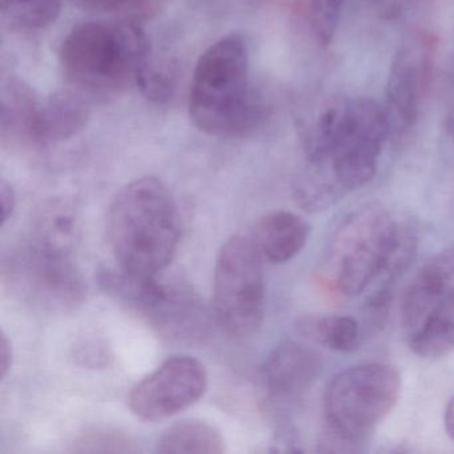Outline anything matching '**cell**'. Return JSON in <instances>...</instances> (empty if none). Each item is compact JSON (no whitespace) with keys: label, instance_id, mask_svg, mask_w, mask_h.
I'll return each instance as SVG.
<instances>
[{"label":"cell","instance_id":"cell-1","mask_svg":"<svg viewBox=\"0 0 454 454\" xmlns=\"http://www.w3.org/2000/svg\"><path fill=\"white\" fill-rule=\"evenodd\" d=\"M417 235L387 207L368 203L345 214L332 231L321 278L339 297L368 292L372 301H387L390 286L417 254Z\"/></svg>","mask_w":454,"mask_h":454},{"label":"cell","instance_id":"cell-2","mask_svg":"<svg viewBox=\"0 0 454 454\" xmlns=\"http://www.w3.org/2000/svg\"><path fill=\"white\" fill-rule=\"evenodd\" d=\"M385 108L366 98L342 99L331 147L323 160L309 163L294 185L297 204L308 214L336 206L376 176L382 145L389 137Z\"/></svg>","mask_w":454,"mask_h":454},{"label":"cell","instance_id":"cell-3","mask_svg":"<svg viewBox=\"0 0 454 454\" xmlns=\"http://www.w3.org/2000/svg\"><path fill=\"white\" fill-rule=\"evenodd\" d=\"M107 233L118 268L129 275H159L174 259L182 233L174 193L156 177L134 180L114 198Z\"/></svg>","mask_w":454,"mask_h":454},{"label":"cell","instance_id":"cell-4","mask_svg":"<svg viewBox=\"0 0 454 454\" xmlns=\"http://www.w3.org/2000/svg\"><path fill=\"white\" fill-rule=\"evenodd\" d=\"M188 111L199 131L236 137L252 131L262 116L252 86L246 38L230 34L204 51L193 73Z\"/></svg>","mask_w":454,"mask_h":454},{"label":"cell","instance_id":"cell-5","mask_svg":"<svg viewBox=\"0 0 454 454\" xmlns=\"http://www.w3.org/2000/svg\"><path fill=\"white\" fill-rule=\"evenodd\" d=\"M150 60L145 30L129 20L82 23L68 33L60 49L68 82L86 97H110L137 84Z\"/></svg>","mask_w":454,"mask_h":454},{"label":"cell","instance_id":"cell-6","mask_svg":"<svg viewBox=\"0 0 454 454\" xmlns=\"http://www.w3.org/2000/svg\"><path fill=\"white\" fill-rule=\"evenodd\" d=\"M99 284L108 296L139 316L166 341L199 345L208 339V310L184 280H161L159 275L135 276L121 268H106L99 272Z\"/></svg>","mask_w":454,"mask_h":454},{"label":"cell","instance_id":"cell-7","mask_svg":"<svg viewBox=\"0 0 454 454\" xmlns=\"http://www.w3.org/2000/svg\"><path fill=\"white\" fill-rule=\"evenodd\" d=\"M400 393L401 374L390 364H360L340 372L324 395L328 441L363 442L393 411Z\"/></svg>","mask_w":454,"mask_h":454},{"label":"cell","instance_id":"cell-8","mask_svg":"<svg viewBox=\"0 0 454 454\" xmlns=\"http://www.w3.org/2000/svg\"><path fill=\"white\" fill-rule=\"evenodd\" d=\"M262 260L252 236H232L217 254L212 309L220 328L231 336H249L262 325L265 312Z\"/></svg>","mask_w":454,"mask_h":454},{"label":"cell","instance_id":"cell-9","mask_svg":"<svg viewBox=\"0 0 454 454\" xmlns=\"http://www.w3.org/2000/svg\"><path fill=\"white\" fill-rule=\"evenodd\" d=\"M2 273L12 294L44 312H73L86 297L74 257L55 256L26 243L4 257Z\"/></svg>","mask_w":454,"mask_h":454},{"label":"cell","instance_id":"cell-10","mask_svg":"<svg viewBox=\"0 0 454 454\" xmlns=\"http://www.w3.org/2000/svg\"><path fill=\"white\" fill-rule=\"evenodd\" d=\"M207 387L208 374L200 361L172 356L132 387L129 409L143 421H161L195 405Z\"/></svg>","mask_w":454,"mask_h":454},{"label":"cell","instance_id":"cell-11","mask_svg":"<svg viewBox=\"0 0 454 454\" xmlns=\"http://www.w3.org/2000/svg\"><path fill=\"white\" fill-rule=\"evenodd\" d=\"M323 369L320 356L300 342L286 341L276 347L260 373L265 400L272 411H291L310 392Z\"/></svg>","mask_w":454,"mask_h":454},{"label":"cell","instance_id":"cell-12","mask_svg":"<svg viewBox=\"0 0 454 454\" xmlns=\"http://www.w3.org/2000/svg\"><path fill=\"white\" fill-rule=\"evenodd\" d=\"M427 68V52L419 47H401L393 59L387 75L385 113L395 134L408 131L419 118V102L429 75Z\"/></svg>","mask_w":454,"mask_h":454},{"label":"cell","instance_id":"cell-13","mask_svg":"<svg viewBox=\"0 0 454 454\" xmlns=\"http://www.w3.org/2000/svg\"><path fill=\"white\" fill-rule=\"evenodd\" d=\"M89 119V100L78 90L39 97L20 140L34 145H57L83 131Z\"/></svg>","mask_w":454,"mask_h":454},{"label":"cell","instance_id":"cell-14","mask_svg":"<svg viewBox=\"0 0 454 454\" xmlns=\"http://www.w3.org/2000/svg\"><path fill=\"white\" fill-rule=\"evenodd\" d=\"M451 296H454V246L433 256L403 294L401 316L409 337L438 304Z\"/></svg>","mask_w":454,"mask_h":454},{"label":"cell","instance_id":"cell-15","mask_svg":"<svg viewBox=\"0 0 454 454\" xmlns=\"http://www.w3.org/2000/svg\"><path fill=\"white\" fill-rule=\"evenodd\" d=\"M81 217L73 204H43L31 222L26 244L55 256L74 257L81 243Z\"/></svg>","mask_w":454,"mask_h":454},{"label":"cell","instance_id":"cell-16","mask_svg":"<svg viewBox=\"0 0 454 454\" xmlns=\"http://www.w3.org/2000/svg\"><path fill=\"white\" fill-rule=\"evenodd\" d=\"M307 220L288 211H273L260 217L254 239L262 259L284 264L301 252L309 238Z\"/></svg>","mask_w":454,"mask_h":454},{"label":"cell","instance_id":"cell-17","mask_svg":"<svg viewBox=\"0 0 454 454\" xmlns=\"http://www.w3.org/2000/svg\"><path fill=\"white\" fill-rule=\"evenodd\" d=\"M158 453L222 454L225 441L214 425L203 419H182L167 427L155 443Z\"/></svg>","mask_w":454,"mask_h":454},{"label":"cell","instance_id":"cell-18","mask_svg":"<svg viewBox=\"0 0 454 454\" xmlns=\"http://www.w3.org/2000/svg\"><path fill=\"white\" fill-rule=\"evenodd\" d=\"M296 329L305 339L333 352H353L361 341L360 323L350 316H302L297 320Z\"/></svg>","mask_w":454,"mask_h":454},{"label":"cell","instance_id":"cell-19","mask_svg":"<svg viewBox=\"0 0 454 454\" xmlns=\"http://www.w3.org/2000/svg\"><path fill=\"white\" fill-rule=\"evenodd\" d=\"M411 349L422 358L454 352V296L443 300L411 336Z\"/></svg>","mask_w":454,"mask_h":454},{"label":"cell","instance_id":"cell-20","mask_svg":"<svg viewBox=\"0 0 454 454\" xmlns=\"http://www.w3.org/2000/svg\"><path fill=\"white\" fill-rule=\"evenodd\" d=\"M62 9V0H2V15L10 28L39 31L51 26Z\"/></svg>","mask_w":454,"mask_h":454},{"label":"cell","instance_id":"cell-21","mask_svg":"<svg viewBox=\"0 0 454 454\" xmlns=\"http://www.w3.org/2000/svg\"><path fill=\"white\" fill-rule=\"evenodd\" d=\"M347 0H304L308 25L321 44L331 43Z\"/></svg>","mask_w":454,"mask_h":454},{"label":"cell","instance_id":"cell-22","mask_svg":"<svg viewBox=\"0 0 454 454\" xmlns=\"http://www.w3.org/2000/svg\"><path fill=\"white\" fill-rule=\"evenodd\" d=\"M137 86L151 102L163 105L174 97L176 75L171 68L155 65L150 60L137 76Z\"/></svg>","mask_w":454,"mask_h":454},{"label":"cell","instance_id":"cell-23","mask_svg":"<svg viewBox=\"0 0 454 454\" xmlns=\"http://www.w3.org/2000/svg\"><path fill=\"white\" fill-rule=\"evenodd\" d=\"M127 443H129V438L106 430L86 433L79 441L81 451H100V446H103L102 451H131Z\"/></svg>","mask_w":454,"mask_h":454},{"label":"cell","instance_id":"cell-24","mask_svg":"<svg viewBox=\"0 0 454 454\" xmlns=\"http://www.w3.org/2000/svg\"><path fill=\"white\" fill-rule=\"evenodd\" d=\"M79 9L91 12H114L137 10L139 0H71Z\"/></svg>","mask_w":454,"mask_h":454},{"label":"cell","instance_id":"cell-25","mask_svg":"<svg viewBox=\"0 0 454 454\" xmlns=\"http://www.w3.org/2000/svg\"><path fill=\"white\" fill-rule=\"evenodd\" d=\"M0 206H2V225H4L12 219L17 207L14 188L6 180H2L0 183Z\"/></svg>","mask_w":454,"mask_h":454},{"label":"cell","instance_id":"cell-26","mask_svg":"<svg viewBox=\"0 0 454 454\" xmlns=\"http://www.w3.org/2000/svg\"><path fill=\"white\" fill-rule=\"evenodd\" d=\"M12 357H14V352H12V341L4 331H2L0 333V379L4 380L9 374L12 366Z\"/></svg>","mask_w":454,"mask_h":454},{"label":"cell","instance_id":"cell-27","mask_svg":"<svg viewBox=\"0 0 454 454\" xmlns=\"http://www.w3.org/2000/svg\"><path fill=\"white\" fill-rule=\"evenodd\" d=\"M443 425H445L446 433L451 441H454V395L449 401L443 413Z\"/></svg>","mask_w":454,"mask_h":454},{"label":"cell","instance_id":"cell-28","mask_svg":"<svg viewBox=\"0 0 454 454\" xmlns=\"http://www.w3.org/2000/svg\"><path fill=\"white\" fill-rule=\"evenodd\" d=\"M155 4V0H139V4H137V10L140 12H147L148 9H151V6Z\"/></svg>","mask_w":454,"mask_h":454},{"label":"cell","instance_id":"cell-29","mask_svg":"<svg viewBox=\"0 0 454 454\" xmlns=\"http://www.w3.org/2000/svg\"><path fill=\"white\" fill-rule=\"evenodd\" d=\"M450 131H451V135H453V137H454V123L451 124V126H450Z\"/></svg>","mask_w":454,"mask_h":454}]
</instances>
